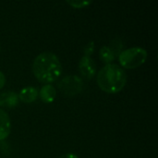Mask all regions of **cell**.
Instances as JSON below:
<instances>
[{"instance_id": "cell-5", "label": "cell", "mask_w": 158, "mask_h": 158, "mask_svg": "<svg viewBox=\"0 0 158 158\" xmlns=\"http://www.w3.org/2000/svg\"><path fill=\"white\" fill-rule=\"evenodd\" d=\"M79 69L81 73L85 78H93L96 72V67L94 61L87 56H83L79 63Z\"/></svg>"}, {"instance_id": "cell-4", "label": "cell", "mask_w": 158, "mask_h": 158, "mask_svg": "<svg viewBox=\"0 0 158 158\" xmlns=\"http://www.w3.org/2000/svg\"><path fill=\"white\" fill-rule=\"evenodd\" d=\"M83 88L82 80L77 75H69L58 82V89L67 96H74L78 94Z\"/></svg>"}, {"instance_id": "cell-13", "label": "cell", "mask_w": 158, "mask_h": 158, "mask_svg": "<svg viewBox=\"0 0 158 158\" xmlns=\"http://www.w3.org/2000/svg\"><path fill=\"white\" fill-rule=\"evenodd\" d=\"M94 50V42L88 43V44L84 47V56H90V55L93 54Z\"/></svg>"}, {"instance_id": "cell-14", "label": "cell", "mask_w": 158, "mask_h": 158, "mask_svg": "<svg viewBox=\"0 0 158 158\" xmlns=\"http://www.w3.org/2000/svg\"><path fill=\"white\" fill-rule=\"evenodd\" d=\"M6 83V77L4 75V73L2 71H0V89L5 85Z\"/></svg>"}, {"instance_id": "cell-8", "label": "cell", "mask_w": 158, "mask_h": 158, "mask_svg": "<svg viewBox=\"0 0 158 158\" xmlns=\"http://www.w3.org/2000/svg\"><path fill=\"white\" fill-rule=\"evenodd\" d=\"M19 104V96L14 92H5L0 94V106L14 107Z\"/></svg>"}, {"instance_id": "cell-10", "label": "cell", "mask_w": 158, "mask_h": 158, "mask_svg": "<svg viewBox=\"0 0 158 158\" xmlns=\"http://www.w3.org/2000/svg\"><path fill=\"white\" fill-rule=\"evenodd\" d=\"M100 57L103 62L106 64H111V62L115 59V55L109 46L104 45L100 50Z\"/></svg>"}, {"instance_id": "cell-3", "label": "cell", "mask_w": 158, "mask_h": 158, "mask_svg": "<svg viewBox=\"0 0 158 158\" xmlns=\"http://www.w3.org/2000/svg\"><path fill=\"white\" fill-rule=\"evenodd\" d=\"M147 58V51L143 47H131L118 55V60L126 69H135L143 65Z\"/></svg>"}, {"instance_id": "cell-12", "label": "cell", "mask_w": 158, "mask_h": 158, "mask_svg": "<svg viewBox=\"0 0 158 158\" xmlns=\"http://www.w3.org/2000/svg\"><path fill=\"white\" fill-rule=\"evenodd\" d=\"M68 4L72 6L73 7L76 8H81V7H85L88 5L92 4V1H80V0H72V1H67Z\"/></svg>"}, {"instance_id": "cell-6", "label": "cell", "mask_w": 158, "mask_h": 158, "mask_svg": "<svg viewBox=\"0 0 158 158\" xmlns=\"http://www.w3.org/2000/svg\"><path fill=\"white\" fill-rule=\"evenodd\" d=\"M11 123L9 116L3 109H0V141L5 140L10 133Z\"/></svg>"}, {"instance_id": "cell-1", "label": "cell", "mask_w": 158, "mask_h": 158, "mask_svg": "<svg viewBox=\"0 0 158 158\" xmlns=\"http://www.w3.org/2000/svg\"><path fill=\"white\" fill-rule=\"evenodd\" d=\"M32 72L40 81L50 83L59 78L62 66L56 55L52 52H43L34 58Z\"/></svg>"}, {"instance_id": "cell-9", "label": "cell", "mask_w": 158, "mask_h": 158, "mask_svg": "<svg viewBox=\"0 0 158 158\" xmlns=\"http://www.w3.org/2000/svg\"><path fill=\"white\" fill-rule=\"evenodd\" d=\"M56 94V89L53 85L45 84L41 88L38 95H40V98L43 102L51 103L55 100Z\"/></svg>"}, {"instance_id": "cell-15", "label": "cell", "mask_w": 158, "mask_h": 158, "mask_svg": "<svg viewBox=\"0 0 158 158\" xmlns=\"http://www.w3.org/2000/svg\"><path fill=\"white\" fill-rule=\"evenodd\" d=\"M59 158H79L75 154L72 153H69V154H65L63 156H61Z\"/></svg>"}, {"instance_id": "cell-7", "label": "cell", "mask_w": 158, "mask_h": 158, "mask_svg": "<svg viewBox=\"0 0 158 158\" xmlns=\"http://www.w3.org/2000/svg\"><path fill=\"white\" fill-rule=\"evenodd\" d=\"M39 92L37 88L32 86H27L20 90L19 94V99H20L24 103H31L34 102L38 97Z\"/></svg>"}, {"instance_id": "cell-2", "label": "cell", "mask_w": 158, "mask_h": 158, "mask_svg": "<svg viewBox=\"0 0 158 158\" xmlns=\"http://www.w3.org/2000/svg\"><path fill=\"white\" fill-rule=\"evenodd\" d=\"M127 81L125 70L117 64H106L97 74V83L99 87L109 94L120 92Z\"/></svg>"}, {"instance_id": "cell-11", "label": "cell", "mask_w": 158, "mask_h": 158, "mask_svg": "<svg viewBox=\"0 0 158 158\" xmlns=\"http://www.w3.org/2000/svg\"><path fill=\"white\" fill-rule=\"evenodd\" d=\"M111 48V50L113 51L115 56L118 54H120L122 52V43L119 39H116L112 42V44L111 46H109Z\"/></svg>"}]
</instances>
